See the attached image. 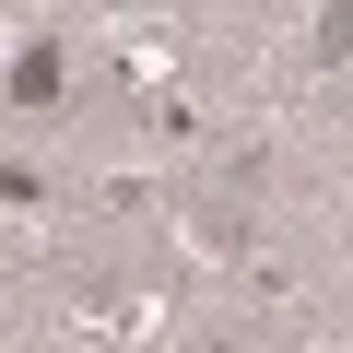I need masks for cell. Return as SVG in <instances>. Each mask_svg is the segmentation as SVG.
<instances>
[{
  "instance_id": "7a4b0ae2",
  "label": "cell",
  "mask_w": 353,
  "mask_h": 353,
  "mask_svg": "<svg viewBox=\"0 0 353 353\" xmlns=\"http://www.w3.org/2000/svg\"><path fill=\"white\" fill-rule=\"evenodd\" d=\"M318 59H353V0H318Z\"/></svg>"
},
{
  "instance_id": "6da1fadb",
  "label": "cell",
  "mask_w": 353,
  "mask_h": 353,
  "mask_svg": "<svg viewBox=\"0 0 353 353\" xmlns=\"http://www.w3.org/2000/svg\"><path fill=\"white\" fill-rule=\"evenodd\" d=\"M48 94H59V48H24L12 59V106H48Z\"/></svg>"
}]
</instances>
